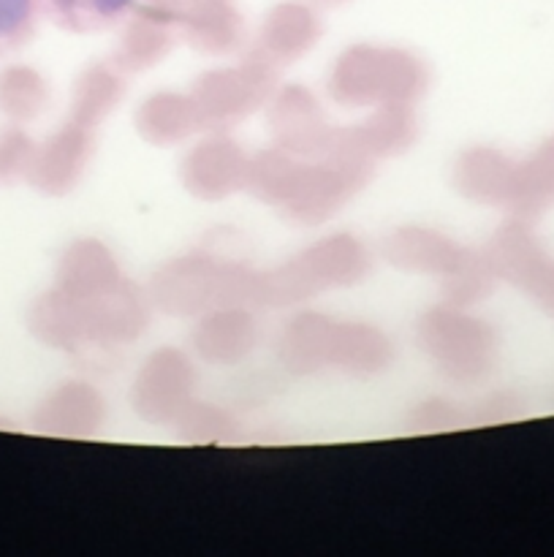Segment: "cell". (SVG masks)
Here are the masks:
<instances>
[{
  "label": "cell",
  "mask_w": 554,
  "mask_h": 557,
  "mask_svg": "<svg viewBox=\"0 0 554 557\" xmlns=\"http://www.w3.org/2000/svg\"><path fill=\"white\" fill-rule=\"evenodd\" d=\"M508 259L514 261L516 281L525 288H530L554 313V261L546 259L543 250L530 237L516 239L514 253H508Z\"/></svg>",
  "instance_id": "3"
},
{
  "label": "cell",
  "mask_w": 554,
  "mask_h": 557,
  "mask_svg": "<svg viewBox=\"0 0 554 557\" xmlns=\"http://www.w3.org/2000/svg\"><path fill=\"white\" fill-rule=\"evenodd\" d=\"M514 196L525 212H541V207L554 201V139H549L541 150L525 163L514 177Z\"/></svg>",
  "instance_id": "2"
},
{
  "label": "cell",
  "mask_w": 554,
  "mask_h": 557,
  "mask_svg": "<svg viewBox=\"0 0 554 557\" xmlns=\"http://www.w3.org/2000/svg\"><path fill=\"white\" fill-rule=\"evenodd\" d=\"M60 25L74 30H96L125 16L134 0H38Z\"/></svg>",
  "instance_id": "1"
},
{
  "label": "cell",
  "mask_w": 554,
  "mask_h": 557,
  "mask_svg": "<svg viewBox=\"0 0 554 557\" xmlns=\"http://www.w3.org/2000/svg\"><path fill=\"white\" fill-rule=\"evenodd\" d=\"M38 0H0V41H14L30 30Z\"/></svg>",
  "instance_id": "4"
}]
</instances>
